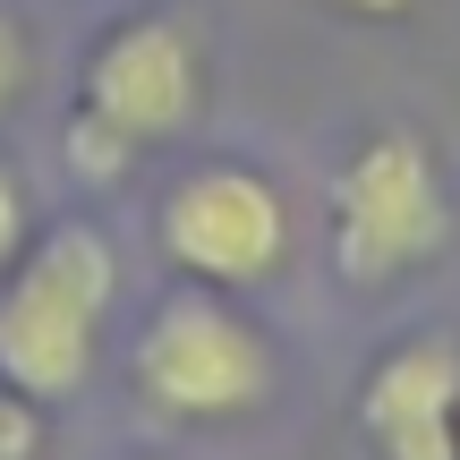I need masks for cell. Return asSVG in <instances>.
<instances>
[{
  "label": "cell",
  "mask_w": 460,
  "mask_h": 460,
  "mask_svg": "<svg viewBox=\"0 0 460 460\" xmlns=\"http://www.w3.org/2000/svg\"><path fill=\"white\" fill-rule=\"evenodd\" d=\"M324 9H341V17H401V9H418V0H324Z\"/></svg>",
  "instance_id": "11"
},
{
  "label": "cell",
  "mask_w": 460,
  "mask_h": 460,
  "mask_svg": "<svg viewBox=\"0 0 460 460\" xmlns=\"http://www.w3.org/2000/svg\"><path fill=\"white\" fill-rule=\"evenodd\" d=\"M119 298V256L94 222H51L43 239H26V256L0 281V384L60 410L94 384L102 358V315Z\"/></svg>",
  "instance_id": "1"
},
{
  "label": "cell",
  "mask_w": 460,
  "mask_h": 460,
  "mask_svg": "<svg viewBox=\"0 0 460 460\" xmlns=\"http://www.w3.org/2000/svg\"><path fill=\"white\" fill-rule=\"evenodd\" d=\"M34 239V205H26V180H17L9 163H0V273H9L17 256H26Z\"/></svg>",
  "instance_id": "9"
},
{
  "label": "cell",
  "mask_w": 460,
  "mask_h": 460,
  "mask_svg": "<svg viewBox=\"0 0 460 460\" xmlns=\"http://www.w3.org/2000/svg\"><path fill=\"white\" fill-rule=\"evenodd\" d=\"M358 435L376 460H460V341L410 332L358 384Z\"/></svg>",
  "instance_id": "6"
},
{
  "label": "cell",
  "mask_w": 460,
  "mask_h": 460,
  "mask_svg": "<svg viewBox=\"0 0 460 460\" xmlns=\"http://www.w3.org/2000/svg\"><path fill=\"white\" fill-rule=\"evenodd\" d=\"M128 376L180 427H222L273 401V341L230 307L222 290H171L163 307L137 324L128 341Z\"/></svg>",
  "instance_id": "3"
},
{
  "label": "cell",
  "mask_w": 460,
  "mask_h": 460,
  "mask_svg": "<svg viewBox=\"0 0 460 460\" xmlns=\"http://www.w3.org/2000/svg\"><path fill=\"white\" fill-rule=\"evenodd\" d=\"M163 256L197 290H264L290 264V197L247 163H205L163 197Z\"/></svg>",
  "instance_id": "4"
},
{
  "label": "cell",
  "mask_w": 460,
  "mask_h": 460,
  "mask_svg": "<svg viewBox=\"0 0 460 460\" xmlns=\"http://www.w3.org/2000/svg\"><path fill=\"white\" fill-rule=\"evenodd\" d=\"M77 111H94L137 154L171 146L205 111V43H197V26L180 9H137L119 26H102V43L85 51V102Z\"/></svg>",
  "instance_id": "5"
},
{
  "label": "cell",
  "mask_w": 460,
  "mask_h": 460,
  "mask_svg": "<svg viewBox=\"0 0 460 460\" xmlns=\"http://www.w3.org/2000/svg\"><path fill=\"white\" fill-rule=\"evenodd\" d=\"M60 154H68V171H77L85 188H111V180H128V163H137V146H128V137H111L94 111H77V119H68Z\"/></svg>",
  "instance_id": "7"
},
{
  "label": "cell",
  "mask_w": 460,
  "mask_h": 460,
  "mask_svg": "<svg viewBox=\"0 0 460 460\" xmlns=\"http://www.w3.org/2000/svg\"><path fill=\"white\" fill-rule=\"evenodd\" d=\"M34 85V51H26V26H17L9 9H0V111H9L17 94Z\"/></svg>",
  "instance_id": "10"
},
{
  "label": "cell",
  "mask_w": 460,
  "mask_h": 460,
  "mask_svg": "<svg viewBox=\"0 0 460 460\" xmlns=\"http://www.w3.org/2000/svg\"><path fill=\"white\" fill-rule=\"evenodd\" d=\"M43 452V410L17 384H0V460H34Z\"/></svg>",
  "instance_id": "8"
},
{
  "label": "cell",
  "mask_w": 460,
  "mask_h": 460,
  "mask_svg": "<svg viewBox=\"0 0 460 460\" xmlns=\"http://www.w3.org/2000/svg\"><path fill=\"white\" fill-rule=\"evenodd\" d=\"M452 247V188L427 137L384 128L349 154L332 180V273L349 290H393V281L444 264Z\"/></svg>",
  "instance_id": "2"
}]
</instances>
